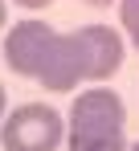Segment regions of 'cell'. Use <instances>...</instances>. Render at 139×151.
<instances>
[{
    "instance_id": "cell-1",
    "label": "cell",
    "mask_w": 139,
    "mask_h": 151,
    "mask_svg": "<svg viewBox=\"0 0 139 151\" xmlns=\"http://www.w3.org/2000/svg\"><path fill=\"white\" fill-rule=\"evenodd\" d=\"M4 61L12 74L41 82L53 94L78 90V82H106L123 65V37L111 25H82L57 33L45 21H21L4 33Z\"/></svg>"
},
{
    "instance_id": "cell-2",
    "label": "cell",
    "mask_w": 139,
    "mask_h": 151,
    "mask_svg": "<svg viewBox=\"0 0 139 151\" xmlns=\"http://www.w3.org/2000/svg\"><path fill=\"white\" fill-rule=\"evenodd\" d=\"M70 151H127V106L115 90H82L70 106Z\"/></svg>"
},
{
    "instance_id": "cell-3",
    "label": "cell",
    "mask_w": 139,
    "mask_h": 151,
    "mask_svg": "<svg viewBox=\"0 0 139 151\" xmlns=\"http://www.w3.org/2000/svg\"><path fill=\"white\" fill-rule=\"evenodd\" d=\"M62 135H66V123L49 102H25L4 119L0 147L4 151H57Z\"/></svg>"
},
{
    "instance_id": "cell-4",
    "label": "cell",
    "mask_w": 139,
    "mask_h": 151,
    "mask_svg": "<svg viewBox=\"0 0 139 151\" xmlns=\"http://www.w3.org/2000/svg\"><path fill=\"white\" fill-rule=\"evenodd\" d=\"M119 21L131 33V45L139 49V0H119Z\"/></svg>"
},
{
    "instance_id": "cell-5",
    "label": "cell",
    "mask_w": 139,
    "mask_h": 151,
    "mask_svg": "<svg viewBox=\"0 0 139 151\" xmlns=\"http://www.w3.org/2000/svg\"><path fill=\"white\" fill-rule=\"evenodd\" d=\"M12 4H21V8H49L53 0H12Z\"/></svg>"
},
{
    "instance_id": "cell-6",
    "label": "cell",
    "mask_w": 139,
    "mask_h": 151,
    "mask_svg": "<svg viewBox=\"0 0 139 151\" xmlns=\"http://www.w3.org/2000/svg\"><path fill=\"white\" fill-rule=\"evenodd\" d=\"M4 21H8V8H4V0H0V33H4Z\"/></svg>"
},
{
    "instance_id": "cell-7",
    "label": "cell",
    "mask_w": 139,
    "mask_h": 151,
    "mask_svg": "<svg viewBox=\"0 0 139 151\" xmlns=\"http://www.w3.org/2000/svg\"><path fill=\"white\" fill-rule=\"evenodd\" d=\"M82 4H94V8H106L111 0H82Z\"/></svg>"
},
{
    "instance_id": "cell-8",
    "label": "cell",
    "mask_w": 139,
    "mask_h": 151,
    "mask_svg": "<svg viewBox=\"0 0 139 151\" xmlns=\"http://www.w3.org/2000/svg\"><path fill=\"white\" fill-rule=\"evenodd\" d=\"M0 119H4V86H0Z\"/></svg>"
},
{
    "instance_id": "cell-9",
    "label": "cell",
    "mask_w": 139,
    "mask_h": 151,
    "mask_svg": "<svg viewBox=\"0 0 139 151\" xmlns=\"http://www.w3.org/2000/svg\"><path fill=\"white\" fill-rule=\"evenodd\" d=\"M131 151H139V143H135V147H131Z\"/></svg>"
}]
</instances>
